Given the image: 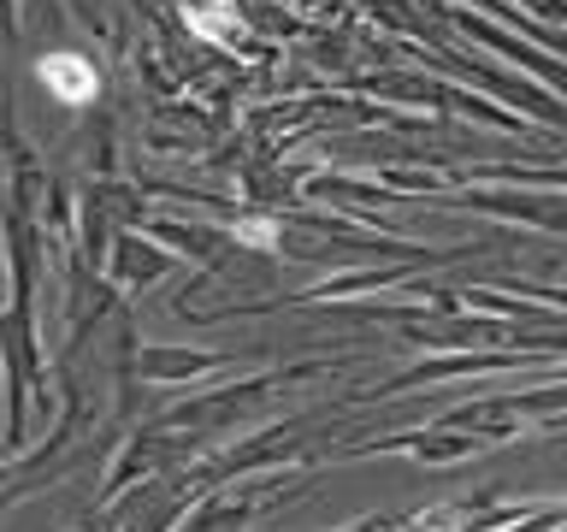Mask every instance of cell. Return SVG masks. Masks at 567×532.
Masks as SVG:
<instances>
[{"mask_svg":"<svg viewBox=\"0 0 567 532\" xmlns=\"http://www.w3.org/2000/svg\"><path fill=\"white\" fill-rule=\"evenodd\" d=\"M42 78H48L53 95H65V101H89V95H95V71H89V60H78V53H48Z\"/></svg>","mask_w":567,"mask_h":532,"instance_id":"1","label":"cell"}]
</instances>
